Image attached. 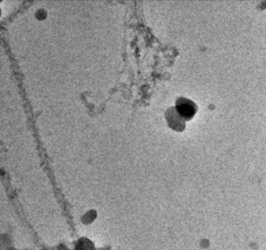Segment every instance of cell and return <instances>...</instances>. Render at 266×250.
Masks as SVG:
<instances>
[{
	"label": "cell",
	"instance_id": "cell-1",
	"mask_svg": "<svg viewBox=\"0 0 266 250\" xmlns=\"http://www.w3.org/2000/svg\"><path fill=\"white\" fill-rule=\"evenodd\" d=\"M176 108L185 120H191L198 110L196 104L193 102L184 97H180L176 100Z\"/></svg>",
	"mask_w": 266,
	"mask_h": 250
},
{
	"label": "cell",
	"instance_id": "cell-2",
	"mask_svg": "<svg viewBox=\"0 0 266 250\" xmlns=\"http://www.w3.org/2000/svg\"><path fill=\"white\" fill-rule=\"evenodd\" d=\"M165 117H166L168 125L173 130L182 132L185 128V120L181 117L180 114L176 110V106H172L166 110Z\"/></svg>",
	"mask_w": 266,
	"mask_h": 250
},
{
	"label": "cell",
	"instance_id": "cell-3",
	"mask_svg": "<svg viewBox=\"0 0 266 250\" xmlns=\"http://www.w3.org/2000/svg\"><path fill=\"white\" fill-rule=\"evenodd\" d=\"M73 250H96L95 245L90 240L86 238H82L76 244Z\"/></svg>",
	"mask_w": 266,
	"mask_h": 250
}]
</instances>
